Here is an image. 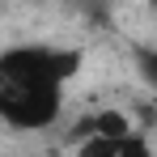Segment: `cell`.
<instances>
[{
  "instance_id": "6da1fadb",
  "label": "cell",
  "mask_w": 157,
  "mask_h": 157,
  "mask_svg": "<svg viewBox=\"0 0 157 157\" xmlns=\"http://www.w3.org/2000/svg\"><path fill=\"white\" fill-rule=\"evenodd\" d=\"M81 51L72 47H9L0 51V119L17 132H43L59 119V85L77 77Z\"/></svg>"
},
{
  "instance_id": "7a4b0ae2",
  "label": "cell",
  "mask_w": 157,
  "mask_h": 157,
  "mask_svg": "<svg viewBox=\"0 0 157 157\" xmlns=\"http://www.w3.org/2000/svg\"><path fill=\"white\" fill-rule=\"evenodd\" d=\"M89 123H94L98 136H110V140L132 136V119L123 115V110H98V115H89Z\"/></svg>"
},
{
  "instance_id": "3957f363",
  "label": "cell",
  "mask_w": 157,
  "mask_h": 157,
  "mask_svg": "<svg viewBox=\"0 0 157 157\" xmlns=\"http://www.w3.org/2000/svg\"><path fill=\"white\" fill-rule=\"evenodd\" d=\"M77 157H119V140H110V136H85L77 140Z\"/></svg>"
},
{
  "instance_id": "277c9868",
  "label": "cell",
  "mask_w": 157,
  "mask_h": 157,
  "mask_svg": "<svg viewBox=\"0 0 157 157\" xmlns=\"http://www.w3.org/2000/svg\"><path fill=\"white\" fill-rule=\"evenodd\" d=\"M136 72H140V81L149 85V89H157V47H136Z\"/></svg>"
},
{
  "instance_id": "5b68a950",
  "label": "cell",
  "mask_w": 157,
  "mask_h": 157,
  "mask_svg": "<svg viewBox=\"0 0 157 157\" xmlns=\"http://www.w3.org/2000/svg\"><path fill=\"white\" fill-rule=\"evenodd\" d=\"M119 157H153V149H149V140L140 132H132V136L119 140Z\"/></svg>"
}]
</instances>
